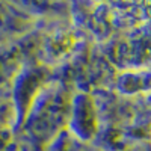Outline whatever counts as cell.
Wrapping results in <instances>:
<instances>
[{
	"label": "cell",
	"instance_id": "cell-1",
	"mask_svg": "<svg viewBox=\"0 0 151 151\" xmlns=\"http://www.w3.org/2000/svg\"><path fill=\"white\" fill-rule=\"evenodd\" d=\"M92 103L89 98H86L85 95H79V98L74 101L73 106V130H76V134L88 139L94 133V110H92Z\"/></svg>",
	"mask_w": 151,
	"mask_h": 151
}]
</instances>
